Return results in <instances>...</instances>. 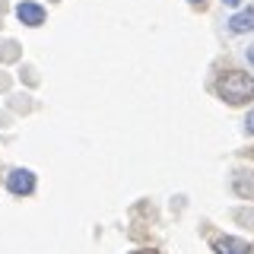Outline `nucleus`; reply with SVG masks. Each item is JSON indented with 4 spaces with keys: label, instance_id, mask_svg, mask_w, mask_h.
Wrapping results in <instances>:
<instances>
[{
    "label": "nucleus",
    "instance_id": "obj_7",
    "mask_svg": "<svg viewBox=\"0 0 254 254\" xmlns=\"http://www.w3.org/2000/svg\"><path fill=\"white\" fill-rule=\"evenodd\" d=\"M245 130H248V133H251V137H254V111H251V115H248V118H245Z\"/></svg>",
    "mask_w": 254,
    "mask_h": 254
},
{
    "label": "nucleus",
    "instance_id": "obj_9",
    "mask_svg": "<svg viewBox=\"0 0 254 254\" xmlns=\"http://www.w3.org/2000/svg\"><path fill=\"white\" fill-rule=\"evenodd\" d=\"M133 254H159V251H149V248H143V251H133Z\"/></svg>",
    "mask_w": 254,
    "mask_h": 254
},
{
    "label": "nucleus",
    "instance_id": "obj_5",
    "mask_svg": "<svg viewBox=\"0 0 254 254\" xmlns=\"http://www.w3.org/2000/svg\"><path fill=\"white\" fill-rule=\"evenodd\" d=\"M16 16H19V22H26V26H42L45 22V10L38 3H32V0H22V3L16 6Z\"/></svg>",
    "mask_w": 254,
    "mask_h": 254
},
{
    "label": "nucleus",
    "instance_id": "obj_11",
    "mask_svg": "<svg viewBox=\"0 0 254 254\" xmlns=\"http://www.w3.org/2000/svg\"><path fill=\"white\" fill-rule=\"evenodd\" d=\"M190 3H194V6H203V3H206V0H190Z\"/></svg>",
    "mask_w": 254,
    "mask_h": 254
},
{
    "label": "nucleus",
    "instance_id": "obj_6",
    "mask_svg": "<svg viewBox=\"0 0 254 254\" xmlns=\"http://www.w3.org/2000/svg\"><path fill=\"white\" fill-rule=\"evenodd\" d=\"M229 29L235 32V35H245V32L254 29V6H248V10H238L232 19H229Z\"/></svg>",
    "mask_w": 254,
    "mask_h": 254
},
{
    "label": "nucleus",
    "instance_id": "obj_10",
    "mask_svg": "<svg viewBox=\"0 0 254 254\" xmlns=\"http://www.w3.org/2000/svg\"><path fill=\"white\" fill-rule=\"evenodd\" d=\"M248 61H251V64H254V48H248Z\"/></svg>",
    "mask_w": 254,
    "mask_h": 254
},
{
    "label": "nucleus",
    "instance_id": "obj_3",
    "mask_svg": "<svg viewBox=\"0 0 254 254\" xmlns=\"http://www.w3.org/2000/svg\"><path fill=\"white\" fill-rule=\"evenodd\" d=\"M232 188L238 197H245V200H254V172L251 169H235L232 175Z\"/></svg>",
    "mask_w": 254,
    "mask_h": 254
},
{
    "label": "nucleus",
    "instance_id": "obj_2",
    "mask_svg": "<svg viewBox=\"0 0 254 254\" xmlns=\"http://www.w3.org/2000/svg\"><path fill=\"white\" fill-rule=\"evenodd\" d=\"M6 190L16 197H26L35 190V175H32L29 169H13L10 175H6Z\"/></svg>",
    "mask_w": 254,
    "mask_h": 254
},
{
    "label": "nucleus",
    "instance_id": "obj_4",
    "mask_svg": "<svg viewBox=\"0 0 254 254\" xmlns=\"http://www.w3.org/2000/svg\"><path fill=\"white\" fill-rule=\"evenodd\" d=\"M213 251L216 254H251V245L242 242V238L222 235V238H213Z\"/></svg>",
    "mask_w": 254,
    "mask_h": 254
},
{
    "label": "nucleus",
    "instance_id": "obj_8",
    "mask_svg": "<svg viewBox=\"0 0 254 254\" xmlns=\"http://www.w3.org/2000/svg\"><path fill=\"white\" fill-rule=\"evenodd\" d=\"M222 3H226V6H238V3H242V0H222Z\"/></svg>",
    "mask_w": 254,
    "mask_h": 254
},
{
    "label": "nucleus",
    "instance_id": "obj_1",
    "mask_svg": "<svg viewBox=\"0 0 254 254\" xmlns=\"http://www.w3.org/2000/svg\"><path fill=\"white\" fill-rule=\"evenodd\" d=\"M213 92H216L222 102H229V105H245L254 95V76L242 73V70H226V73H219V79L213 83Z\"/></svg>",
    "mask_w": 254,
    "mask_h": 254
}]
</instances>
